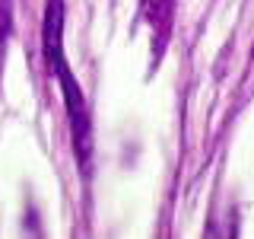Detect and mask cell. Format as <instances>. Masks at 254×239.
Here are the masks:
<instances>
[{
  "mask_svg": "<svg viewBox=\"0 0 254 239\" xmlns=\"http://www.w3.org/2000/svg\"><path fill=\"white\" fill-rule=\"evenodd\" d=\"M10 32V0H0V42Z\"/></svg>",
  "mask_w": 254,
  "mask_h": 239,
  "instance_id": "cell-3",
  "label": "cell"
},
{
  "mask_svg": "<svg viewBox=\"0 0 254 239\" xmlns=\"http://www.w3.org/2000/svg\"><path fill=\"white\" fill-rule=\"evenodd\" d=\"M51 74L58 77V86H61V96H64V109H67V118H70V137H73V153L79 163H89V153H92V121H89V109H86V96H83V86L79 80L73 77L67 58L58 61L51 67Z\"/></svg>",
  "mask_w": 254,
  "mask_h": 239,
  "instance_id": "cell-1",
  "label": "cell"
},
{
  "mask_svg": "<svg viewBox=\"0 0 254 239\" xmlns=\"http://www.w3.org/2000/svg\"><path fill=\"white\" fill-rule=\"evenodd\" d=\"M42 51L48 70L64 61V0H45V19H42Z\"/></svg>",
  "mask_w": 254,
  "mask_h": 239,
  "instance_id": "cell-2",
  "label": "cell"
}]
</instances>
